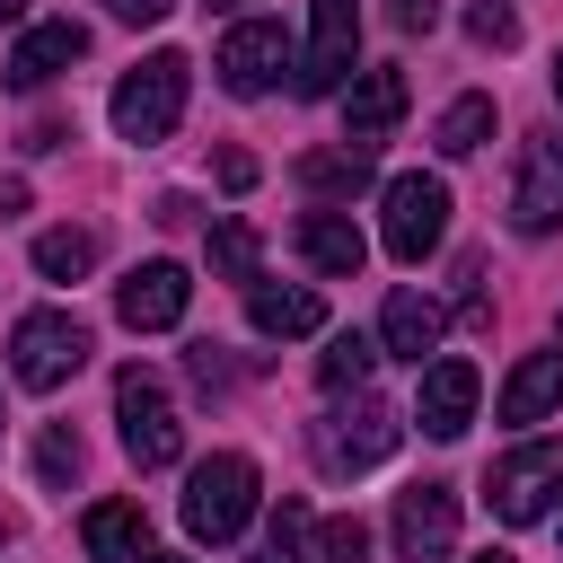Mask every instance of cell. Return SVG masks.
<instances>
[{"label":"cell","instance_id":"obj_1","mask_svg":"<svg viewBox=\"0 0 563 563\" xmlns=\"http://www.w3.org/2000/svg\"><path fill=\"white\" fill-rule=\"evenodd\" d=\"M246 519H255V457H246V449L202 457L194 484H185V528H194L202 545H229Z\"/></svg>","mask_w":563,"mask_h":563},{"label":"cell","instance_id":"obj_2","mask_svg":"<svg viewBox=\"0 0 563 563\" xmlns=\"http://www.w3.org/2000/svg\"><path fill=\"white\" fill-rule=\"evenodd\" d=\"M185 79H194V62L185 53H150L141 70H123V88H114V132L123 141H167L176 132V114H185Z\"/></svg>","mask_w":563,"mask_h":563},{"label":"cell","instance_id":"obj_3","mask_svg":"<svg viewBox=\"0 0 563 563\" xmlns=\"http://www.w3.org/2000/svg\"><path fill=\"white\" fill-rule=\"evenodd\" d=\"M554 493H563V440H528V449H510V457L484 466V501L510 528H537L554 510Z\"/></svg>","mask_w":563,"mask_h":563},{"label":"cell","instance_id":"obj_4","mask_svg":"<svg viewBox=\"0 0 563 563\" xmlns=\"http://www.w3.org/2000/svg\"><path fill=\"white\" fill-rule=\"evenodd\" d=\"M114 422H123V449H132V466L150 475V466H176V449H185V422H176V405H167V387H158V369H123L114 378Z\"/></svg>","mask_w":563,"mask_h":563},{"label":"cell","instance_id":"obj_5","mask_svg":"<svg viewBox=\"0 0 563 563\" xmlns=\"http://www.w3.org/2000/svg\"><path fill=\"white\" fill-rule=\"evenodd\" d=\"M378 211H387V220H378V238H387V255H396V264H422V255L449 238V185H440V176H422V167H413V176H387Z\"/></svg>","mask_w":563,"mask_h":563},{"label":"cell","instance_id":"obj_6","mask_svg":"<svg viewBox=\"0 0 563 563\" xmlns=\"http://www.w3.org/2000/svg\"><path fill=\"white\" fill-rule=\"evenodd\" d=\"M396 405H378V396H361L352 387V405H334L325 422H317V466L325 475H361V466H378L387 449H396Z\"/></svg>","mask_w":563,"mask_h":563},{"label":"cell","instance_id":"obj_7","mask_svg":"<svg viewBox=\"0 0 563 563\" xmlns=\"http://www.w3.org/2000/svg\"><path fill=\"white\" fill-rule=\"evenodd\" d=\"M79 361H88V325H79V317H62V308L18 317V334H9V369H18V387H62Z\"/></svg>","mask_w":563,"mask_h":563},{"label":"cell","instance_id":"obj_8","mask_svg":"<svg viewBox=\"0 0 563 563\" xmlns=\"http://www.w3.org/2000/svg\"><path fill=\"white\" fill-rule=\"evenodd\" d=\"M361 53V0H317L308 9V53H299V97H334Z\"/></svg>","mask_w":563,"mask_h":563},{"label":"cell","instance_id":"obj_9","mask_svg":"<svg viewBox=\"0 0 563 563\" xmlns=\"http://www.w3.org/2000/svg\"><path fill=\"white\" fill-rule=\"evenodd\" d=\"M563 220V132L545 123V132H528V150H519V185H510V229L519 238H545Z\"/></svg>","mask_w":563,"mask_h":563},{"label":"cell","instance_id":"obj_10","mask_svg":"<svg viewBox=\"0 0 563 563\" xmlns=\"http://www.w3.org/2000/svg\"><path fill=\"white\" fill-rule=\"evenodd\" d=\"M449 545H457V493L449 484L396 493V563H449Z\"/></svg>","mask_w":563,"mask_h":563},{"label":"cell","instance_id":"obj_11","mask_svg":"<svg viewBox=\"0 0 563 563\" xmlns=\"http://www.w3.org/2000/svg\"><path fill=\"white\" fill-rule=\"evenodd\" d=\"M282 70H290V35H282L273 18L229 26V44H220V88H229V97H264Z\"/></svg>","mask_w":563,"mask_h":563},{"label":"cell","instance_id":"obj_12","mask_svg":"<svg viewBox=\"0 0 563 563\" xmlns=\"http://www.w3.org/2000/svg\"><path fill=\"white\" fill-rule=\"evenodd\" d=\"M185 299H194V282H185V264H141L123 290H114V317L132 325V334H167L176 317H185Z\"/></svg>","mask_w":563,"mask_h":563},{"label":"cell","instance_id":"obj_13","mask_svg":"<svg viewBox=\"0 0 563 563\" xmlns=\"http://www.w3.org/2000/svg\"><path fill=\"white\" fill-rule=\"evenodd\" d=\"M475 396H484L475 361H431V369H422V396H413V413H422V431H431V440H457V431L475 422Z\"/></svg>","mask_w":563,"mask_h":563},{"label":"cell","instance_id":"obj_14","mask_svg":"<svg viewBox=\"0 0 563 563\" xmlns=\"http://www.w3.org/2000/svg\"><path fill=\"white\" fill-rule=\"evenodd\" d=\"M79 53H88V26H79V18H44V26L18 35V53H9V88H44V79H62Z\"/></svg>","mask_w":563,"mask_h":563},{"label":"cell","instance_id":"obj_15","mask_svg":"<svg viewBox=\"0 0 563 563\" xmlns=\"http://www.w3.org/2000/svg\"><path fill=\"white\" fill-rule=\"evenodd\" d=\"M396 114H405V70H361L352 97H343V141L369 150V141L396 132Z\"/></svg>","mask_w":563,"mask_h":563},{"label":"cell","instance_id":"obj_16","mask_svg":"<svg viewBox=\"0 0 563 563\" xmlns=\"http://www.w3.org/2000/svg\"><path fill=\"white\" fill-rule=\"evenodd\" d=\"M299 255L317 264V273H334V282H352L361 264H369V238L343 220V211H308L299 220Z\"/></svg>","mask_w":563,"mask_h":563},{"label":"cell","instance_id":"obj_17","mask_svg":"<svg viewBox=\"0 0 563 563\" xmlns=\"http://www.w3.org/2000/svg\"><path fill=\"white\" fill-rule=\"evenodd\" d=\"M246 317H255V334L282 343V334H317V325H325V299L299 290V282H290V290H282V282H246Z\"/></svg>","mask_w":563,"mask_h":563},{"label":"cell","instance_id":"obj_18","mask_svg":"<svg viewBox=\"0 0 563 563\" xmlns=\"http://www.w3.org/2000/svg\"><path fill=\"white\" fill-rule=\"evenodd\" d=\"M554 405H563V352H528L501 378V422H545Z\"/></svg>","mask_w":563,"mask_h":563},{"label":"cell","instance_id":"obj_19","mask_svg":"<svg viewBox=\"0 0 563 563\" xmlns=\"http://www.w3.org/2000/svg\"><path fill=\"white\" fill-rule=\"evenodd\" d=\"M378 343H387L396 361H422V352L440 343V308H431L422 290H387V308H378Z\"/></svg>","mask_w":563,"mask_h":563},{"label":"cell","instance_id":"obj_20","mask_svg":"<svg viewBox=\"0 0 563 563\" xmlns=\"http://www.w3.org/2000/svg\"><path fill=\"white\" fill-rule=\"evenodd\" d=\"M79 537H88L97 563H141V554H150V519H141V501H97Z\"/></svg>","mask_w":563,"mask_h":563},{"label":"cell","instance_id":"obj_21","mask_svg":"<svg viewBox=\"0 0 563 563\" xmlns=\"http://www.w3.org/2000/svg\"><path fill=\"white\" fill-rule=\"evenodd\" d=\"M299 185H308L317 202H352V194L369 185V150H352V141H343V150H308V158H299Z\"/></svg>","mask_w":563,"mask_h":563},{"label":"cell","instance_id":"obj_22","mask_svg":"<svg viewBox=\"0 0 563 563\" xmlns=\"http://www.w3.org/2000/svg\"><path fill=\"white\" fill-rule=\"evenodd\" d=\"M449 158H475L484 141H493V97H457L449 114H440V132H431Z\"/></svg>","mask_w":563,"mask_h":563},{"label":"cell","instance_id":"obj_23","mask_svg":"<svg viewBox=\"0 0 563 563\" xmlns=\"http://www.w3.org/2000/svg\"><path fill=\"white\" fill-rule=\"evenodd\" d=\"M88 264H97V238H88V229H44V238H35V273H44V282H79Z\"/></svg>","mask_w":563,"mask_h":563},{"label":"cell","instance_id":"obj_24","mask_svg":"<svg viewBox=\"0 0 563 563\" xmlns=\"http://www.w3.org/2000/svg\"><path fill=\"white\" fill-rule=\"evenodd\" d=\"M369 361H378V352H369V334H334V343L317 352V378L343 396V387H369Z\"/></svg>","mask_w":563,"mask_h":563},{"label":"cell","instance_id":"obj_25","mask_svg":"<svg viewBox=\"0 0 563 563\" xmlns=\"http://www.w3.org/2000/svg\"><path fill=\"white\" fill-rule=\"evenodd\" d=\"M211 273L220 282H255V229L246 220H220L211 229Z\"/></svg>","mask_w":563,"mask_h":563},{"label":"cell","instance_id":"obj_26","mask_svg":"<svg viewBox=\"0 0 563 563\" xmlns=\"http://www.w3.org/2000/svg\"><path fill=\"white\" fill-rule=\"evenodd\" d=\"M299 537H308V510H299V501H282V510H273V537H264V554H255V563H308V554H299Z\"/></svg>","mask_w":563,"mask_h":563},{"label":"cell","instance_id":"obj_27","mask_svg":"<svg viewBox=\"0 0 563 563\" xmlns=\"http://www.w3.org/2000/svg\"><path fill=\"white\" fill-rule=\"evenodd\" d=\"M325 563H369V528L343 510V519H325Z\"/></svg>","mask_w":563,"mask_h":563},{"label":"cell","instance_id":"obj_28","mask_svg":"<svg viewBox=\"0 0 563 563\" xmlns=\"http://www.w3.org/2000/svg\"><path fill=\"white\" fill-rule=\"evenodd\" d=\"M35 466H44V484L79 475V440H70V431H44V440H35Z\"/></svg>","mask_w":563,"mask_h":563},{"label":"cell","instance_id":"obj_29","mask_svg":"<svg viewBox=\"0 0 563 563\" xmlns=\"http://www.w3.org/2000/svg\"><path fill=\"white\" fill-rule=\"evenodd\" d=\"M466 35H475V44H519V18L484 0V9H466Z\"/></svg>","mask_w":563,"mask_h":563},{"label":"cell","instance_id":"obj_30","mask_svg":"<svg viewBox=\"0 0 563 563\" xmlns=\"http://www.w3.org/2000/svg\"><path fill=\"white\" fill-rule=\"evenodd\" d=\"M387 18H396L405 35H431V26H440V0H387Z\"/></svg>","mask_w":563,"mask_h":563},{"label":"cell","instance_id":"obj_31","mask_svg":"<svg viewBox=\"0 0 563 563\" xmlns=\"http://www.w3.org/2000/svg\"><path fill=\"white\" fill-rule=\"evenodd\" d=\"M106 9H114V18H123V26H158V18H167V9H176V0H106Z\"/></svg>","mask_w":563,"mask_h":563},{"label":"cell","instance_id":"obj_32","mask_svg":"<svg viewBox=\"0 0 563 563\" xmlns=\"http://www.w3.org/2000/svg\"><path fill=\"white\" fill-rule=\"evenodd\" d=\"M220 185L246 194V185H255V158H246V150H220Z\"/></svg>","mask_w":563,"mask_h":563},{"label":"cell","instance_id":"obj_33","mask_svg":"<svg viewBox=\"0 0 563 563\" xmlns=\"http://www.w3.org/2000/svg\"><path fill=\"white\" fill-rule=\"evenodd\" d=\"M18 18H26V0H0V26H18Z\"/></svg>","mask_w":563,"mask_h":563},{"label":"cell","instance_id":"obj_34","mask_svg":"<svg viewBox=\"0 0 563 563\" xmlns=\"http://www.w3.org/2000/svg\"><path fill=\"white\" fill-rule=\"evenodd\" d=\"M554 106H563V53H554Z\"/></svg>","mask_w":563,"mask_h":563},{"label":"cell","instance_id":"obj_35","mask_svg":"<svg viewBox=\"0 0 563 563\" xmlns=\"http://www.w3.org/2000/svg\"><path fill=\"white\" fill-rule=\"evenodd\" d=\"M141 563H185V554H141Z\"/></svg>","mask_w":563,"mask_h":563},{"label":"cell","instance_id":"obj_36","mask_svg":"<svg viewBox=\"0 0 563 563\" xmlns=\"http://www.w3.org/2000/svg\"><path fill=\"white\" fill-rule=\"evenodd\" d=\"M475 563H510V554H501V545H493V554H475Z\"/></svg>","mask_w":563,"mask_h":563},{"label":"cell","instance_id":"obj_37","mask_svg":"<svg viewBox=\"0 0 563 563\" xmlns=\"http://www.w3.org/2000/svg\"><path fill=\"white\" fill-rule=\"evenodd\" d=\"M211 9H238V0H211Z\"/></svg>","mask_w":563,"mask_h":563}]
</instances>
